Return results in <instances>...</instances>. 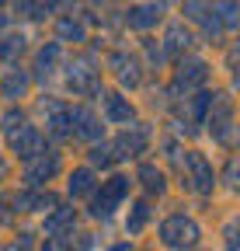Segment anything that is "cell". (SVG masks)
Masks as SVG:
<instances>
[{
	"mask_svg": "<svg viewBox=\"0 0 240 251\" xmlns=\"http://www.w3.org/2000/svg\"><path fill=\"white\" fill-rule=\"evenodd\" d=\"M146 143H150V133H146V126H129V129L115 140V147H111V153H115V161L118 157H139L143 150H146Z\"/></svg>",
	"mask_w": 240,
	"mask_h": 251,
	"instance_id": "cell-12",
	"label": "cell"
},
{
	"mask_svg": "<svg viewBox=\"0 0 240 251\" xmlns=\"http://www.w3.org/2000/svg\"><path fill=\"white\" fill-rule=\"evenodd\" d=\"M59 56H63L59 42H45V46L35 52V77H39V80H45V77L59 67Z\"/></svg>",
	"mask_w": 240,
	"mask_h": 251,
	"instance_id": "cell-18",
	"label": "cell"
},
{
	"mask_svg": "<svg viewBox=\"0 0 240 251\" xmlns=\"http://www.w3.org/2000/svg\"><path fill=\"white\" fill-rule=\"evenodd\" d=\"M0 251H35V234H32V230H21L11 244H4Z\"/></svg>",
	"mask_w": 240,
	"mask_h": 251,
	"instance_id": "cell-28",
	"label": "cell"
},
{
	"mask_svg": "<svg viewBox=\"0 0 240 251\" xmlns=\"http://www.w3.org/2000/svg\"><path fill=\"white\" fill-rule=\"evenodd\" d=\"M205 7H209V4H195V0H192V4H185V18H192V21H198V18L205 14Z\"/></svg>",
	"mask_w": 240,
	"mask_h": 251,
	"instance_id": "cell-35",
	"label": "cell"
},
{
	"mask_svg": "<svg viewBox=\"0 0 240 251\" xmlns=\"http://www.w3.org/2000/svg\"><path fill=\"white\" fill-rule=\"evenodd\" d=\"M56 39H59V42H84V39H87L84 18H73V14L59 18V21H56Z\"/></svg>",
	"mask_w": 240,
	"mask_h": 251,
	"instance_id": "cell-21",
	"label": "cell"
},
{
	"mask_svg": "<svg viewBox=\"0 0 240 251\" xmlns=\"http://www.w3.org/2000/svg\"><path fill=\"white\" fill-rule=\"evenodd\" d=\"M7 143H11V150L21 157V161H32V157H39L42 153V133H39V126H21L18 133H11L7 136Z\"/></svg>",
	"mask_w": 240,
	"mask_h": 251,
	"instance_id": "cell-10",
	"label": "cell"
},
{
	"mask_svg": "<svg viewBox=\"0 0 240 251\" xmlns=\"http://www.w3.org/2000/svg\"><path fill=\"white\" fill-rule=\"evenodd\" d=\"M24 52V35H4L0 39V59H18Z\"/></svg>",
	"mask_w": 240,
	"mask_h": 251,
	"instance_id": "cell-25",
	"label": "cell"
},
{
	"mask_svg": "<svg viewBox=\"0 0 240 251\" xmlns=\"http://www.w3.org/2000/svg\"><path fill=\"white\" fill-rule=\"evenodd\" d=\"M66 80H70V91H77V94H94V91H98V80H101L98 59H94L91 52L77 56V59L70 63V74H66Z\"/></svg>",
	"mask_w": 240,
	"mask_h": 251,
	"instance_id": "cell-4",
	"label": "cell"
},
{
	"mask_svg": "<svg viewBox=\"0 0 240 251\" xmlns=\"http://www.w3.org/2000/svg\"><path fill=\"white\" fill-rule=\"evenodd\" d=\"M42 251H73V234H59V237H45Z\"/></svg>",
	"mask_w": 240,
	"mask_h": 251,
	"instance_id": "cell-31",
	"label": "cell"
},
{
	"mask_svg": "<svg viewBox=\"0 0 240 251\" xmlns=\"http://www.w3.org/2000/svg\"><path fill=\"white\" fill-rule=\"evenodd\" d=\"M198 25H202V31H205L209 42H219V39H223V25H219V18H216L213 7H205V14L198 18Z\"/></svg>",
	"mask_w": 240,
	"mask_h": 251,
	"instance_id": "cell-24",
	"label": "cell"
},
{
	"mask_svg": "<svg viewBox=\"0 0 240 251\" xmlns=\"http://www.w3.org/2000/svg\"><path fill=\"white\" fill-rule=\"evenodd\" d=\"M73 251H94V237H91V234H84L80 241H73Z\"/></svg>",
	"mask_w": 240,
	"mask_h": 251,
	"instance_id": "cell-36",
	"label": "cell"
},
{
	"mask_svg": "<svg viewBox=\"0 0 240 251\" xmlns=\"http://www.w3.org/2000/svg\"><path fill=\"white\" fill-rule=\"evenodd\" d=\"M213 11H216L223 31H226V28H237V21H240V14H237L240 7H237V4H219V7H213Z\"/></svg>",
	"mask_w": 240,
	"mask_h": 251,
	"instance_id": "cell-27",
	"label": "cell"
},
{
	"mask_svg": "<svg viewBox=\"0 0 240 251\" xmlns=\"http://www.w3.org/2000/svg\"><path fill=\"white\" fill-rule=\"evenodd\" d=\"M129 185H132V181H129L126 175H111V178L101 185V192L91 199V209H87V213H91L94 220H108V216H111V209L129 196Z\"/></svg>",
	"mask_w": 240,
	"mask_h": 251,
	"instance_id": "cell-3",
	"label": "cell"
},
{
	"mask_svg": "<svg viewBox=\"0 0 240 251\" xmlns=\"http://www.w3.org/2000/svg\"><path fill=\"white\" fill-rule=\"evenodd\" d=\"M42 115H45V129L52 140H70V108L59 98H42Z\"/></svg>",
	"mask_w": 240,
	"mask_h": 251,
	"instance_id": "cell-6",
	"label": "cell"
},
{
	"mask_svg": "<svg viewBox=\"0 0 240 251\" xmlns=\"http://www.w3.org/2000/svg\"><path fill=\"white\" fill-rule=\"evenodd\" d=\"M108 67L115 70V77H118L122 87H139L143 74H139V59L132 52H111L108 56Z\"/></svg>",
	"mask_w": 240,
	"mask_h": 251,
	"instance_id": "cell-13",
	"label": "cell"
},
{
	"mask_svg": "<svg viewBox=\"0 0 240 251\" xmlns=\"http://www.w3.org/2000/svg\"><path fill=\"white\" fill-rule=\"evenodd\" d=\"M150 216H153V206H150L146 199L132 202L129 220H126V230H129V234H143V230H146V224H150Z\"/></svg>",
	"mask_w": 240,
	"mask_h": 251,
	"instance_id": "cell-23",
	"label": "cell"
},
{
	"mask_svg": "<svg viewBox=\"0 0 240 251\" xmlns=\"http://www.w3.org/2000/svg\"><path fill=\"white\" fill-rule=\"evenodd\" d=\"M28 87H32V74H28V70H21V67L7 70V74H4V80H0V94H4L7 101L24 98V94H28Z\"/></svg>",
	"mask_w": 240,
	"mask_h": 251,
	"instance_id": "cell-15",
	"label": "cell"
},
{
	"mask_svg": "<svg viewBox=\"0 0 240 251\" xmlns=\"http://www.w3.org/2000/svg\"><path fill=\"white\" fill-rule=\"evenodd\" d=\"M105 98V119L108 122H132L136 119V108L129 98H122V94H101Z\"/></svg>",
	"mask_w": 240,
	"mask_h": 251,
	"instance_id": "cell-17",
	"label": "cell"
},
{
	"mask_svg": "<svg viewBox=\"0 0 240 251\" xmlns=\"http://www.w3.org/2000/svg\"><path fill=\"white\" fill-rule=\"evenodd\" d=\"M4 25H7V18H4V14H0V28H4Z\"/></svg>",
	"mask_w": 240,
	"mask_h": 251,
	"instance_id": "cell-41",
	"label": "cell"
},
{
	"mask_svg": "<svg viewBox=\"0 0 240 251\" xmlns=\"http://www.w3.org/2000/svg\"><path fill=\"white\" fill-rule=\"evenodd\" d=\"M226 248L237 251V224H226Z\"/></svg>",
	"mask_w": 240,
	"mask_h": 251,
	"instance_id": "cell-37",
	"label": "cell"
},
{
	"mask_svg": "<svg viewBox=\"0 0 240 251\" xmlns=\"http://www.w3.org/2000/svg\"><path fill=\"white\" fill-rule=\"evenodd\" d=\"M91 164H94V168H111V164H115L111 147H94V150H91Z\"/></svg>",
	"mask_w": 240,
	"mask_h": 251,
	"instance_id": "cell-33",
	"label": "cell"
},
{
	"mask_svg": "<svg viewBox=\"0 0 240 251\" xmlns=\"http://www.w3.org/2000/svg\"><path fill=\"white\" fill-rule=\"evenodd\" d=\"M188 46H192V31H188L181 21H177V25L167 28V35H164V46H160V49H164V56H177V52H185Z\"/></svg>",
	"mask_w": 240,
	"mask_h": 251,
	"instance_id": "cell-20",
	"label": "cell"
},
{
	"mask_svg": "<svg viewBox=\"0 0 240 251\" xmlns=\"http://www.w3.org/2000/svg\"><path fill=\"white\" fill-rule=\"evenodd\" d=\"M233 178H237V161H233V157H230V164H226V181L233 185Z\"/></svg>",
	"mask_w": 240,
	"mask_h": 251,
	"instance_id": "cell-38",
	"label": "cell"
},
{
	"mask_svg": "<svg viewBox=\"0 0 240 251\" xmlns=\"http://www.w3.org/2000/svg\"><path fill=\"white\" fill-rule=\"evenodd\" d=\"M143 52H146V59L153 63V67H164V59H167L164 49L157 46V39H143Z\"/></svg>",
	"mask_w": 240,
	"mask_h": 251,
	"instance_id": "cell-32",
	"label": "cell"
},
{
	"mask_svg": "<svg viewBox=\"0 0 240 251\" xmlns=\"http://www.w3.org/2000/svg\"><path fill=\"white\" fill-rule=\"evenodd\" d=\"M14 213H39V209H56L59 199L52 192H42V188H21L18 196H11Z\"/></svg>",
	"mask_w": 240,
	"mask_h": 251,
	"instance_id": "cell-11",
	"label": "cell"
},
{
	"mask_svg": "<svg viewBox=\"0 0 240 251\" xmlns=\"http://www.w3.org/2000/svg\"><path fill=\"white\" fill-rule=\"evenodd\" d=\"M14 209H11V199H0V227H14Z\"/></svg>",
	"mask_w": 240,
	"mask_h": 251,
	"instance_id": "cell-34",
	"label": "cell"
},
{
	"mask_svg": "<svg viewBox=\"0 0 240 251\" xmlns=\"http://www.w3.org/2000/svg\"><path fill=\"white\" fill-rule=\"evenodd\" d=\"M0 122H4V133L11 136V133H18L21 126H24V112H21V108H7V112H4V119H0Z\"/></svg>",
	"mask_w": 240,
	"mask_h": 251,
	"instance_id": "cell-30",
	"label": "cell"
},
{
	"mask_svg": "<svg viewBox=\"0 0 240 251\" xmlns=\"http://www.w3.org/2000/svg\"><path fill=\"white\" fill-rule=\"evenodd\" d=\"M0 178H7V161L0 157Z\"/></svg>",
	"mask_w": 240,
	"mask_h": 251,
	"instance_id": "cell-40",
	"label": "cell"
},
{
	"mask_svg": "<svg viewBox=\"0 0 240 251\" xmlns=\"http://www.w3.org/2000/svg\"><path fill=\"white\" fill-rule=\"evenodd\" d=\"M136 178H139V185L146 188L150 196H164L167 192V178H164V171L157 168V164H139V171H136Z\"/></svg>",
	"mask_w": 240,
	"mask_h": 251,
	"instance_id": "cell-19",
	"label": "cell"
},
{
	"mask_svg": "<svg viewBox=\"0 0 240 251\" xmlns=\"http://www.w3.org/2000/svg\"><path fill=\"white\" fill-rule=\"evenodd\" d=\"M101 133H105V126H101V119L91 108H84V105L70 108V136L94 143V140H101Z\"/></svg>",
	"mask_w": 240,
	"mask_h": 251,
	"instance_id": "cell-8",
	"label": "cell"
},
{
	"mask_svg": "<svg viewBox=\"0 0 240 251\" xmlns=\"http://www.w3.org/2000/svg\"><path fill=\"white\" fill-rule=\"evenodd\" d=\"M52 11H56V4H18L14 7V14H24V18H45Z\"/></svg>",
	"mask_w": 240,
	"mask_h": 251,
	"instance_id": "cell-29",
	"label": "cell"
},
{
	"mask_svg": "<svg viewBox=\"0 0 240 251\" xmlns=\"http://www.w3.org/2000/svg\"><path fill=\"white\" fill-rule=\"evenodd\" d=\"M164 18V4H136L126 11V21L129 28H139V31H150V28H157Z\"/></svg>",
	"mask_w": 240,
	"mask_h": 251,
	"instance_id": "cell-14",
	"label": "cell"
},
{
	"mask_svg": "<svg viewBox=\"0 0 240 251\" xmlns=\"http://www.w3.org/2000/svg\"><path fill=\"white\" fill-rule=\"evenodd\" d=\"M66 188H70V196H73V199L94 196V171H91V168H77V171H70Z\"/></svg>",
	"mask_w": 240,
	"mask_h": 251,
	"instance_id": "cell-22",
	"label": "cell"
},
{
	"mask_svg": "<svg viewBox=\"0 0 240 251\" xmlns=\"http://www.w3.org/2000/svg\"><path fill=\"white\" fill-rule=\"evenodd\" d=\"M77 227V213L70 206H56L49 216H45V234L49 237H59V234H73Z\"/></svg>",
	"mask_w": 240,
	"mask_h": 251,
	"instance_id": "cell-16",
	"label": "cell"
},
{
	"mask_svg": "<svg viewBox=\"0 0 240 251\" xmlns=\"http://www.w3.org/2000/svg\"><path fill=\"white\" fill-rule=\"evenodd\" d=\"M59 168H63L59 153H39V157H32V161L24 164V181H28V188H42L49 178L59 175Z\"/></svg>",
	"mask_w": 240,
	"mask_h": 251,
	"instance_id": "cell-7",
	"label": "cell"
},
{
	"mask_svg": "<svg viewBox=\"0 0 240 251\" xmlns=\"http://www.w3.org/2000/svg\"><path fill=\"white\" fill-rule=\"evenodd\" d=\"M181 168H185V188H192V192H198V196H213L216 171H213V164L205 161V153L188 150L181 157Z\"/></svg>",
	"mask_w": 240,
	"mask_h": 251,
	"instance_id": "cell-2",
	"label": "cell"
},
{
	"mask_svg": "<svg viewBox=\"0 0 240 251\" xmlns=\"http://www.w3.org/2000/svg\"><path fill=\"white\" fill-rule=\"evenodd\" d=\"M198 237H202L198 224H195L192 216H185V213H171L164 224H160V241L167 248H174V251H192L198 244Z\"/></svg>",
	"mask_w": 240,
	"mask_h": 251,
	"instance_id": "cell-1",
	"label": "cell"
},
{
	"mask_svg": "<svg viewBox=\"0 0 240 251\" xmlns=\"http://www.w3.org/2000/svg\"><path fill=\"white\" fill-rule=\"evenodd\" d=\"M209 80V63L198 59V56H188L177 63V74H174V91H192L198 84Z\"/></svg>",
	"mask_w": 240,
	"mask_h": 251,
	"instance_id": "cell-9",
	"label": "cell"
},
{
	"mask_svg": "<svg viewBox=\"0 0 240 251\" xmlns=\"http://www.w3.org/2000/svg\"><path fill=\"white\" fill-rule=\"evenodd\" d=\"M209 133H213V140L223 143V147H230V140H233V105H230V98H223V94H216V98H213Z\"/></svg>",
	"mask_w": 240,
	"mask_h": 251,
	"instance_id": "cell-5",
	"label": "cell"
},
{
	"mask_svg": "<svg viewBox=\"0 0 240 251\" xmlns=\"http://www.w3.org/2000/svg\"><path fill=\"white\" fill-rule=\"evenodd\" d=\"M213 98L216 94H209V91H198V94H192V101H188V108H192V119H205V112L213 108Z\"/></svg>",
	"mask_w": 240,
	"mask_h": 251,
	"instance_id": "cell-26",
	"label": "cell"
},
{
	"mask_svg": "<svg viewBox=\"0 0 240 251\" xmlns=\"http://www.w3.org/2000/svg\"><path fill=\"white\" fill-rule=\"evenodd\" d=\"M108 251H136V248H132V244H129V241H118V244H111V248H108Z\"/></svg>",
	"mask_w": 240,
	"mask_h": 251,
	"instance_id": "cell-39",
	"label": "cell"
}]
</instances>
